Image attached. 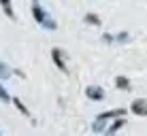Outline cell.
<instances>
[{
  "mask_svg": "<svg viewBox=\"0 0 147 136\" xmlns=\"http://www.w3.org/2000/svg\"><path fill=\"white\" fill-rule=\"evenodd\" d=\"M32 17L36 19V23L43 26L45 30H55V28H58V23L51 19V15L43 11V7L38 4V0H32Z\"/></svg>",
  "mask_w": 147,
  "mask_h": 136,
  "instance_id": "6da1fadb",
  "label": "cell"
},
{
  "mask_svg": "<svg viewBox=\"0 0 147 136\" xmlns=\"http://www.w3.org/2000/svg\"><path fill=\"white\" fill-rule=\"evenodd\" d=\"M85 96H88L90 100H94V102H100V100H105V89L100 87V85H90V87L85 89Z\"/></svg>",
  "mask_w": 147,
  "mask_h": 136,
  "instance_id": "7a4b0ae2",
  "label": "cell"
},
{
  "mask_svg": "<svg viewBox=\"0 0 147 136\" xmlns=\"http://www.w3.org/2000/svg\"><path fill=\"white\" fill-rule=\"evenodd\" d=\"M130 111H132L134 115H139V117H147V100L145 98L134 100V102L130 104Z\"/></svg>",
  "mask_w": 147,
  "mask_h": 136,
  "instance_id": "3957f363",
  "label": "cell"
},
{
  "mask_svg": "<svg viewBox=\"0 0 147 136\" xmlns=\"http://www.w3.org/2000/svg\"><path fill=\"white\" fill-rule=\"evenodd\" d=\"M51 58H53V62H55V66H58L62 72H66V64H64V58H62V49H51Z\"/></svg>",
  "mask_w": 147,
  "mask_h": 136,
  "instance_id": "277c9868",
  "label": "cell"
},
{
  "mask_svg": "<svg viewBox=\"0 0 147 136\" xmlns=\"http://www.w3.org/2000/svg\"><path fill=\"white\" fill-rule=\"evenodd\" d=\"M124 125H126V119H117V121H113V125H111L107 132H105V136H115V132H117V130H121Z\"/></svg>",
  "mask_w": 147,
  "mask_h": 136,
  "instance_id": "5b68a950",
  "label": "cell"
},
{
  "mask_svg": "<svg viewBox=\"0 0 147 136\" xmlns=\"http://www.w3.org/2000/svg\"><path fill=\"white\" fill-rule=\"evenodd\" d=\"M115 87H119V89H124V92H128L130 89V79L128 77H115Z\"/></svg>",
  "mask_w": 147,
  "mask_h": 136,
  "instance_id": "8992f818",
  "label": "cell"
},
{
  "mask_svg": "<svg viewBox=\"0 0 147 136\" xmlns=\"http://www.w3.org/2000/svg\"><path fill=\"white\" fill-rule=\"evenodd\" d=\"M105 123H107V119L96 117V119H94V123H92V130H94L96 134H98V132H105Z\"/></svg>",
  "mask_w": 147,
  "mask_h": 136,
  "instance_id": "52a82bcc",
  "label": "cell"
},
{
  "mask_svg": "<svg viewBox=\"0 0 147 136\" xmlns=\"http://www.w3.org/2000/svg\"><path fill=\"white\" fill-rule=\"evenodd\" d=\"M0 4H2L7 17H9V19H15V13H13V9H11V0H0Z\"/></svg>",
  "mask_w": 147,
  "mask_h": 136,
  "instance_id": "ba28073f",
  "label": "cell"
},
{
  "mask_svg": "<svg viewBox=\"0 0 147 136\" xmlns=\"http://www.w3.org/2000/svg\"><path fill=\"white\" fill-rule=\"evenodd\" d=\"M11 74H13V70L9 68L7 64L2 62V60H0V79H9V77H11Z\"/></svg>",
  "mask_w": 147,
  "mask_h": 136,
  "instance_id": "9c48e42d",
  "label": "cell"
},
{
  "mask_svg": "<svg viewBox=\"0 0 147 136\" xmlns=\"http://www.w3.org/2000/svg\"><path fill=\"white\" fill-rule=\"evenodd\" d=\"M83 21H88V23H92V26H100V17L96 13H88L83 17Z\"/></svg>",
  "mask_w": 147,
  "mask_h": 136,
  "instance_id": "30bf717a",
  "label": "cell"
},
{
  "mask_svg": "<svg viewBox=\"0 0 147 136\" xmlns=\"http://www.w3.org/2000/svg\"><path fill=\"white\" fill-rule=\"evenodd\" d=\"M11 102H13V104H15V107H17L19 111H22V113H24V115H26V117H28V115H30V111H28L26 107H24V102H22V100H19V98H13V100H11Z\"/></svg>",
  "mask_w": 147,
  "mask_h": 136,
  "instance_id": "8fae6325",
  "label": "cell"
},
{
  "mask_svg": "<svg viewBox=\"0 0 147 136\" xmlns=\"http://www.w3.org/2000/svg\"><path fill=\"white\" fill-rule=\"evenodd\" d=\"M128 32H119V34H115V36H113V41L115 43H124V41H128Z\"/></svg>",
  "mask_w": 147,
  "mask_h": 136,
  "instance_id": "7c38bea8",
  "label": "cell"
},
{
  "mask_svg": "<svg viewBox=\"0 0 147 136\" xmlns=\"http://www.w3.org/2000/svg\"><path fill=\"white\" fill-rule=\"evenodd\" d=\"M0 100H2V102H11V96L7 94V89H4V85H0Z\"/></svg>",
  "mask_w": 147,
  "mask_h": 136,
  "instance_id": "4fadbf2b",
  "label": "cell"
},
{
  "mask_svg": "<svg viewBox=\"0 0 147 136\" xmlns=\"http://www.w3.org/2000/svg\"><path fill=\"white\" fill-rule=\"evenodd\" d=\"M0 136H2V134H0Z\"/></svg>",
  "mask_w": 147,
  "mask_h": 136,
  "instance_id": "5bb4252c",
  "label": "cell"
}]
</instances>
